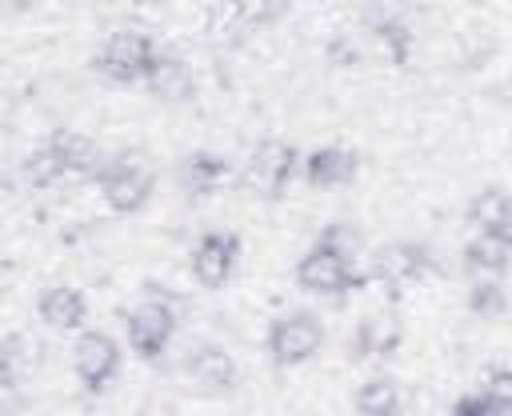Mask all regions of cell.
<instances>
[{
    "mask_svg": "<svg viewBox=\"0 0 512 416\" xmlns=\"http://www.w3.org/2000/svg\"><path fill=\"white\" fill-rule=\"evenodd\" d=\"M156 64V48L152 40L136 36V32H112L96 56V68L116 76V80H136V76H148Z\"/></svg>",
    "mask_w": 512,
    "mask_h": 416,
    "instance_id": "1",
    "label": "cell"
},
{
    "mask_svg": "<svg viewBox=\"0 0 512 416\" xmlns=\"http://www.w3.org/2000/svg\"><path fill=\"white\" fill-rule=\"evenodd\" d=\"M292 164H296V152L292 144H280V140H268L252 152L248 160V184L260 188L264 196H280L288 176H292Z\"/></svg>",
    "mask_w": 512,
    "mask_h": 416,
    "instance_id": "2",
    "label": "cell"
},
{
    "mask_svg": "<svg viewBox=\"0 0 512 416\" xmlns=\"http://www.w3.org/2000/svg\"><path fill=\"white\" fill-rule=\"evenodd\" d=\"M348 256L320 244L312 256L300 260V284L312 288V292H344L348 288Z\"/></svg>",
    "mask_w": 512,
    "mask_h": 416,
    "instance_id": "3",
    "label": "cell"
},
{
    "mask_svg": "<svg viewBox=\"0 0 512 416\" xmlns=\"http://www.w3.org/2000/svg\"><path fill=\"white\" fill-rule=\"evenodd\" d=\"M320 348V324L312 316H292L272 328V356L280 364H300Z\"/></svg>",
    "mask_w": 512,
    "mask_h": 416,
    "instance_id": "4",
    "label": "cell"
},
{
    "mask_svg": "<svg viewBox=\"0 0 512 416\" xmlns=\"http://www.w3.org/2000/svg\"><path fill=\"white\" fill-rule=\"evenodd\" d=\"M168 332H172V312L164 308V304H140L132 316H128V336H132V348L140 352V356H156L160 348H164V340H168Z\"/></svg>",
    "mask_w": 512,
    "mask_h": 416,
    "instance_id": "5",
    "label": "cell"
},
{
    "mask_svg": "<svg viewBox=\"0 0 512 416\" xmlns=\"http://www.w3.org/2000/svg\"><path fill=\"white\" fill-rule=\"evenodd\" d=\"M152 192V176L136 164H116L108 176H104V196L116 212H136Z\"/></svg>",
    "mask_w": 512,
    "mask_h": 416,
    "instance_id": "6",
    "label": "cell"
},
{
    "mask_svg": "<svg viewBox=\"0 0 512 416\" xmlns=\"http://www.w3.org/2000/svg\"><path fill=\"white\" fill-rule=\"evenodd\" d=\"M72 364H76V372H80V380L88 388H100L116 368V344L108 336H100V332H88V336H80Z\"/></svg>",
    "mask_w": 512,
    "mask_h": 416,
    "instance_id": "7",
    "label": "cell"
},
{
    "mask_svg": "<svg viewBox=\"0 0 512 416\" xmlns=\"http://www.w3.org/2000/svg\"><path fill=\"white\" fill-rule=\"evenodd\" d=\"M232 256H236V236H204L196 256H192V268H196L200 284L220 288L232 272Z\"/></svg>",
    "mask_w": 512,
    "mask_h": 416,
    "instance_id": "8",
    "label": "cell"
},
{
    "mask_svg": "<svg viewBox=\"0 0 512 416\" xmlns=\"http://www.w3.org/2000/svg\"><path fill=\"white\" fill-rule=\"evenodd\" d=\"M356 176V156L348 148H320L308 156V180L328 188V184H348Z\"/></svg>",
    "mask_w": 512,
    "mask_h": 416,
    "instance_id": "9",
    "label": "cell"
},
{
    "mask_svg": "<svg viewBox=\"0 0 512 416\" xmlns=\"http://www.w3.org/2000/svg\"><path fill=\"white\" fill-rule=\"evenodd\" d=\"M420 264H424V252H420V248H412V244H392V248H384V252L376 256L372 272H376L380 280H388V284H404V280H412V276L420 272Z\"/></svg>",
    "mask_w": 512,
    "mask_h": 416,
    "instance_id": "10",
    "label": "cell"
},
{
    "mask_svg": "<svg viewBox=\"0 0 512 416\" xmlns=\"http://www.w3.org/2000/svg\"><path fill=\"white\" fill-rule=\"evenodd\" d=\"M40 316L52 324V328H76L84 320V296L72 292V288H52L44 292L40 300Z\"/></svg>",
    "mask_w": 512,
    "mask_h": 416,
    "instance_id": "11",
    "label": "cell"
},
{
    "mask_svg": "<svg viewBox=\"0 0 512 416\" xmlns=\"http://www.w3.org/2000/svg\"><path fill=\"white\" fill-rule=\"evenodd\" d=\"M148 80H152V92L164 96V100H184V96H192V76H188V68H184L180 60L156 56Z\"/></svg>",
    "mask_w": 512,
    "mask_h": 416,
    "instance_id": "12",
    "label": "cell"
},
{
    "mask_svg": "<svg viewBox=\"0 0 512 416\" xmlns=\"http://www.w3.org/2000/svg\"><path fill=\"white\" fill-rule=\"evenodd\" d=\"M472 216L480 220V228H488V236H500V240L512 236V200L504 192H484L472 204Z\"/></svg>",
    "mask_w": 512,
    "mask_h": 416,
    "instance_id": "13",
    "label": "cell"
},
{
    "mask_svg": "<svg viewBox=\"0 0 512 416\" xmlns=\"http://www.w3.org/2000/svg\"><path fill=\"white\" fill-rule=\"evenodd\" d=\"M36 360H40V348L28 336H12L4 344V352H0V380H8V384L24 380L36 368Z\"/></svg>",
    "mask_w": 512,
    "mask_h": 416,
    "instance_id": "14",
    "label": "cell"
},
{
    "mask_svg": "<svg viewBox=\"0 0 512 416\" xmlns=\"http://www.w3.org/2000/svg\"><path fill=\"white\" fill-rule=\"evenodd\" d=\"M48 152L56 156L60 168H92V160H96V144L88 136H76V132L52 136V148Z\"/></svg>",
    "mask_w": 512,
    "mask_h": 416,
    "instance_id": "15",
    "label": "cell"
},
{
    "mask_svg": "<svg viewBox=\"0 0 512 416\" xmlns=\"http://www.w3.org/2000/svg\"><path fill=\"white\" fill-rule=\"evenodd\" d=\"M188 368H192V376H196L200 384H208V388L232 384V360H228L224 352H216V348H200V352L188 360Z\"/></svg>",
    "mask_w": 512,
    "mask_h": 416,
    "instance_id": "16",
    "label": "cell"
},
{
    "mask_svg": "<svg viewBox=\"0 0 512 416\" xmlns=\"http://www.w3.org/2000/svg\"><path fill=\"white\" fill-rule=\"evenodd\" d=\"M504 264H508V240H500V236H484L468 248V268L504 272Z\"/></svg>",
    "mask_w": 512,
    "mask_h": 416,
    "instance_id": "17",
    "label": "cell"
},
{
    "mask_svg": "<svg viewBox=\"0 0 512 416\" xmlns=\"http://www.w3.org/2000/svg\"><path fill=\"white\" fill-rule=\"evenodd\" d=\"M356 408H360L364 416H388V412H396V384H392V380H372V384H364L360 396H356Z\"/></svg>",
    "mask_w": 512,
    "mask_h": 416,
    "instance_id": "18",
    "label": "cell"
},
{
    "mask_svg": "<svg viewBox=\"0 0 512 416\" xmlns=\"http://www.w3.org/2000/svg\"><path fill=\"white\" fill-rule=\"evenodd\" d=\"M184 180L192 184V188H212V184H220L224 176H228V168L216 160V156H204V152H196L188 164H184Z\"/></svg>",
    "mask_w": 512,
    "mask_h": 416,
    "instance_id": "19",
    "label": "cell"
},
{
    "mask_svg": "<svg viewBox=\"0 0 512 416\" xmlns=\"http://www.w3.org/2000/svg\"><path fill=\"white\" fill-rule=\"evenodd\" d=\"M56 172H60V164H56L52 152H40V156H32V160L24 164V180H28V184H48Z\"/></svg>",
    "mask_w": 512,
    "mask_h": 416,
    "instance_id": "20",
    "label": "cell"
},
{
    "mask_svg": "<svg viewBox=\"0 0 512 416\" xmlns=\"http://www.w3.org/2000/svg\"><path fill=\"white\" fill-rule=\"evenodd\" d=\"M484 400H488V412H508L512 408V376L508 372H496L492 376V392Z\"/></svg>",
    "mask_w": 512,
    "mask_h": 416,
    "instance_id": "21",
    "label": "cell"
},
{
    "mask_svg": "<svg viewBox=\"0 0 512 416\" xmlns=\"http://www.w3.org/2000/svg\"><path fill=\"white\" fill-rule=\"evenodd\" d=\"M472 308H476V312H488V316H500V312H504V292H500L496 284H480V288L472 292Z\"/></svg>",
    "mask_w": 512,
    "mask_h": 416,
    "instance_id": "22",
    "label": "cell"
},
{
    "mask_svg": "<svg viewBox=\"0 0 512 416\" xmlns=\"http://www.w3.org/2000/svg\"><path fill=\"white\" fill-rule=\"evenodd\" d=\"M456 416H472V412H488V400L484 396H464L456 408H452Z\"/></svg>",
    "mask_w": 512,
    "mask_h": 416,
    "instance_id": "23",
    "label": "cell"
}]
</instances>
